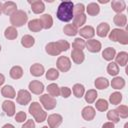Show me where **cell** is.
<instances>
[{
    "label": "cell",
    "instance_id": "cell-1",
    "mask_svg": "<svg viewBox=\"0 0 128 128\" xmlns=\"http://www.w3.org/2000/svg\"><path fill=\"white\" fill-rule=\"evenodd\" d=\"M73 8H74V4H73L72 1H62L59 4L57 12H56L57 18L60 21L69 22L74 17Z\"/></svg>",
    "mask_w": 128,
    "mask_h": 128
},
{
    "label": "cell",
    "instance_id": "cell-2",
    "mask_svg": "<svg viewBox=\"0 0 128 128\" xmlns=\"http://www.w3.org/2000/svg\"><path fill=\"white\" fill-rule=\"evenodd\" d=\"M28 110L29 113L34 117V119L38 123H41L47 119V112L42 109V106L38 102H32Z\"/></svg>",
    "mask_w": 128,
    "mask_h": 128
},
{
    "label": "cell",
    "instance_id": "cell-3",
    "mask_svg": "<svg viewBox=\"0 0 128 128\" xmlns=\"http://www.w3.org/2000/svg\"><path fill=\"white\" fill-rule=\"evenodd\" d=\"M109 39L113 42H119L120 44L127 45L128 44V34L127 31L122 30L120 28L112 29L111 32H109Z\"/></svg>",
    "mask_w": 128,
    "mask_h": 128
},
{
    "label": "cell",
    "instance_id": "cell-4",
    "mask_svg": "<svg viewBox=\"0 0 128 128\" xmlns=\"http://www.w3.org/2000/svg\"><path fill=\"white\" fill-rule=\"evenodd\" d=\"M28 16L23 10H17L13 15L10 16V22L13 27H21L27 23Z\"/></svg>",
    "mask_w": 128,
    "mask_h": 128
},
{
    "label": "cell",
    "instance_id": "cell-5",
    "mask_svg": "<svg viewBox=\"0 0 128 128\" xmlns=\"http://www.w3.org/2000/svg\"><path fill=\"white\" fill-rule=\"evenodd\" d=\"M39 100H40V103L44 107L45 110H52V109H54L56 107V104H57L56 99L54 97L50 96L49 94H43V95H41L40 98H39Z\"/></svg>",
    "mask_w": 128,
    "mask_h": 128
},
{
    "label": "cell",
    "instance_id": "cell-6",
    "mask_svg": "<svg viewBox=\"0 0 128 128\" xmlns=\"http://www.w3.org/2000/svg\"><path fill=\"white\" fill-rule=\"evenodd\" d=\"M57 69L61 72H67L71 68V61L66 56H59L56 62Z\"/></svg>",
    "mask_w": 128,
    "mask_h": 128
},
{
    "label": "cell",
    "instance_id": "cell-7",
    "mask_svg": "<svg viewBox=\"0 0 128 128\" xmlns=\"http://www.w3.org/2000/svg\"><path fill=\"white\" fill-rule=\"evenodd\" d=\"M31 101V94L28 90L21 89L18 91L17 96H16V102L20 105H27Z\"/></svg>",
    "mask_w": 128,
    "mask_h": 128
},
{
    "label": "cell",
    "instance_id": "cell-8",
    "mask_svg": "<svg viewBox=\"0 0 128 128\" xmlns=\"http://www.w3.org/2000/svg\"><path fill=\"white\" fill-rule=\"evenodd\" d=\"M63 121V118L60 114H51L47 118L49 128H58Z\"/></svg>",
    "mask_w": 128,
    "mask_h": 128
},
{
    "label": "cell",
    "instance_id": "cell-9",
    "mask_svg": "<svg viewBox=\"0 0 128 128\" xmlns=\"http://www.w3.org/2000/svg\"><path fill=\"white\" fill-rule=\"evenodd\" d=\"M29 90L33 93V94H36V95H40L43 93L44 91V85L42 82L38 81V80H33L29 83V86H28Z\"/></svg>",
    "mask_w": 128,
    "mask_h": 128
},
{
    "label": "cell",
    "instance_id": "cell-10",
    "mask_svg": "<svg viewBox=\"0 0 128 128\" xmlns=\"http://www.w3.org/2000/svg\"><path fill=\"white\" fill-rule=\"evenodd\" d=\"M16 11H17V5H16L15 2H13V1H6L5 3H3V6H2V13H4L5 15L11 16V15H13Z\"/></svg>",
    "mask_w": 128,
    "mask_h": 128
},
{
    "label": "cell",
    "instance_id": "cell-11",
    "mask_svg": "<svg viewBox=\"0 0 128 128\" xmlns=\"http://www.w3.org/2000/svg\"><path fill=\"white\" fill-rule=\"evenodd\" d=\"M2 109L5 112V114L9 117H12L15 115V103L10 100H5L2 103Z\"/></svg>",
    "mask_w": 128,
    "mask_h": 128
},
{
    "label": "cell",
    "instance_id": "cell-12",
    "mask_svg": "<svg viewBox=\"0 0 128 128\" xmlns=\"http://www.w3.org/2000/svg\"><path fill=\"white\" fill-rule=\"evenodd\" d=\"M85 47L88 49V51H90L92 53H98L101 50V48H102L101 47V43L98 40H95V39L87 40Z\"/></svg>",
    "mask_w": 128,
    "mask_h": 128
},
{
    "label": "cell",
    "instance_id": "cell-13",
    "mask_svg": "<svg viewBox=\"0 0 128 128\" xmlns=\"http://www.w3.org/2000/svg\"><path fill=\"white\" fill-rule=\"evenodd\" d=\"M81 115H82V117H83L84 120L91 121V120L94 119V117L96 115V111H95V109L92 106H86V107H84L82 109Z\"/></svg>",
    "mask_w": 128,
    "mask_h": 128
},
{
    "label": "cell",
    "instance_id": "cell-14",
    "mask_svg": "<svg viewBox=\"0 0 128 128\" xmlns=\"http://www.w3.org/2000/svg\"><path fill=\"white\" fill-rule=\"evenodd\" d=\"M78 33L80 34L81 37H83V38H85V39H92V37L95 35V29H94L92 26L87 25V26L82 27V28L78 31Z\"/></svg>",
    "mask_w": 128,
    "mask_h": 128
},
{
    "label": "cell",
    "instance_id": "cell-15",
    "mask_svg": "<svg viewBox=\"0 0 128 128\" xmlns=\"http://www.w3.org/2000/svg\"><path fill=\"white\" fill-rule=\"evenodd\" d=\"M45 51L51 55V56H58L61 53V50L59 49L56 42H50L45 46Z\"/></svg>",
    "mask_w": 128,
    "mask_h": 128
},
{
    "label": "cell",
    "instance_id": "cell-16",
    "mask_svg": "<svg viewBox=\"0 0 128 128\" xmlns=\"http://www.w3.org/2000/svg\"><path fill=\"white\" fill-rule=\"evenodd\" d=\"M109 31H110V26H109V24L106 23V22L100 23V24L97 26V29H96L97 35H98L99 37H101V38L106 37L107 34L109 33Z\"/></svg>",
    "mask_w": 128,
    "mask_h": 128
},
{
    "label": "cell",
    "instance_id": "cell-17",
    "mask_svg": "<svg viewBox=\"0 0 128 128\" xmlns=\"http://www.w3.org/2000/svg\"><path fill=\"white\" fill-rule=\"evenodd\" d=\"M71 58L72 61L76 64H81L84 59H85V55L83 53L82 50H78V49H73L71 52Z\"/></svg>",
    "mask_w": 128,
    "mask_h": 128
},
{
    "label": "cell",
    "instance_id": "cell-18",
    "mask_svg": "<svg viewBox=\"0 0 128 128\" xmlns=\"http://www.w3.org/2000/svg\"><path fill=\"white\" fill-rule=\"evenodd\" d=\"M31 4V10L35 14H40L43 13L45 10V5L41 0H35L32 2H29Z\"/></svg>",
    "mask_w": 128,
    "mask_h": 128
},
{
    "label": "cell",
    "instance_id": "cell-19",
    "mask_svg": "<svg viewBox=\"0 0 128 128\" xmlns=\"http://www.w3.org/2000/svg\"><path fill=\"white\" fill-rule=\"evenodd\" d=\"M1 94L3 97L9 98V99H14L16 97V91L11 85H5L1 89Z\"/></svg>",
    "mask_w": 128,
    "mask_h": 128
},
{
    "label": "cell",
    "instance_id": "cell-20",
    "mask_svg": "<svg viewBox=\"0 0 128 128\" xmlns=\"http://www.w3.org/2000/svg\"><path fill=\"white\" fill-rule=\"evenodd\" d=\"M40 22L42 24V28L44 29H50L53 25V18L50 14H43L40 16Z\"/></svg>",
    "mask_w": 128,
    "mask_h": 128
},
{
    "label": "cell",
    "instance_id": "cell-21",
    "mask_svg": "<svg viewBox=\"0 0 128 128\" xmlns=\"http://www.w3.org/2000/svg\"><path fill=\"white\" fill-rule=\"evenodd\" d=\"M111 7L114 12H116L117 14H121L126 9V4L122 0H114L111 2Z\"/></svg>",
    "mask_w": 128,
    "mask_h": 128
},
{
    "label": "cell",
    "instance_id": "cell-22",
    "mask_svg": "<svg viewBox=\"0 0 128 128\" xmlns=\"http://www.w3.org/2000/svg\"><path fill=\"white\" fill-rule=\"evenodd\" d=\"M115 63L119 66H126L127 62H128V53L125 51H121L119 52L117 55H115Z\"/></svg>",
    "mask_w": 128,
    "mask_h": 128
},
{
    "label": "cell",
    "instance_id": "cell-23",
    "mask_svg": "<svg viewBox=\"0 0 128 128\" xmlns=\"http://www.w3.org/2000/svg\"><path fill=\"white\" fill-rule=\"evenodd\" d=\"M45 70H44V66L42 64L39 63H35L30 67V73L31 75L35 76V77H40L44 74Z\"/></svg>",
    "mask_w": 128,
    "mask_h": 128
},
{
    "label": "cell",
    "instance_id": "cell-24",
    "mask_svg": "<svg viewBox=\"0 0 128 128\" xmlns=\"http://www.w3.org/2000/svg\"><path fill=\"white\" fill-rule=\"evenodd\" d=\"M111 86H112V88H114L116 90H121L125 86V80H124V78H122L120 76H115L112 79V81H111Z\"/></svg>",
    "mask_w": 128,
    "mask_h": 128
},
{
    "label": "cell",
    "instance_id": "cell-25",
    "mask_svg": "<svg viewBox=\"0 0 128 128\" xmlns=\"http://www.w3.org/2000/svg\"><path fill=\"white\" fill-rule=\"evenodd\" d=\"M28 29L32 32H39L43 28H42V24L39 19H33L28 22Z\"/></svg>",
    "mask_w": 128,
    "mask_h": 128
},
{
    "label": "cell",
    "instance_id": "cell-26",
    "mask_svg": "<svg viewBox=\"0 0 128 128\" xmlns=\"http://www.w3.org/2000/svg\"><path fill=\"white\" fill-rule=\"evenodd\" d=\"M4 36H5V38L8 39V40H14V39H16L17 36H18V31L16 30L15 27L9 26V27H7V28L5 29V31H4Z\"/></svg>",
    "mask_w": 128,
    "mask_h": 128
},
{
    "label": "cell",
    "instance_id": "cell-27",
    "mask_svg": "<svg viewBox=\"0 0 128 128\" xmlns=\"http://www.w3.org/2000/svg\"><path fill=\"white\" fill-rule=\"evenodd\" d=\"M86 11H87V14L88 15H90V16H96L100 12V7H99V5L97 3L92 2V3H89L87 5Z\"/></svg>",
    "mask_w": 128,
    "mask_h": 128
},
{
    "label": "cell",
    "instance_id": "cell-28",
    "mask_svg": "<svg viewBox=\"0 0 128 128\" xmlns=\"http://www.w3.org/2000/svg\"><path fill=\"white\" fill-rule=\"evenodd\" d=\"M113 22L116 26H119V27H125L126 24H127V17L126 15L124 14H116L113 18Z\"/></svg>",
    "mask_w": 128,
    "mask_h": 128
},
{
    "label": "cell",
    "instance_id": "cell-29",
    "mask_svg": "<svg viewBox=\"0 0 128 128\" xmlns=\"http://www.w3.org/2000/svg\"><path fill=\"white\" fill-rule=\"evenodd\" d=\"M9 74H10V77L12 79H15V80L20 79L23 76V69L20 66H13L10 69Z\"/></svg>",
    "mask_w": 128,
    "mask_h": 128
},
{
    "label": "cell",
    "instance_id": "cell-30",
    "mask_svg": "<svg viewBox=\"0 0 128 128\" xmlns=\"http://www.w3.org/2000/svg\"><path fill=\"white\" fill-rule=\"evenodd\" d=\"M115 55H116V51L114 48L112 47H107L104 49V51L102 52V57L107 60V61H111L115 58Z\"/></svg>",
    "mask_w": 128,
    "mask_h": 128
},
{
    "label": "cell",
    "instance_id": "cell-31",
    "mask_svg": "<svg viewBox=\"0 0 128 128\" xmlns=\"http://www.w3.org/2000/svg\"><path fill=\"white\" fill-rule=\"evenodd\" d=\"M94 85L97 89L103 90V89H106L109 86V81L105 77H98V78H96V80L94 82Z\"/></svg>",
    "mask_w": 128,
    "mask_h": 128
},
{
    "label": "cell",
    "instance_id": "cell-32",
    "mask_svg": "<svg viewBox=\"0 0 128 128\" xmlns=\"http://www.w3.org/2000/svg\"><path fill=\"white\" fill-rule=\"evenodd\" d=\"M47 92L52 97H57L60 95V88L56 83H51L47 86Z\"/></svg>",
    "mask_w": 128,
    "mask_h": 128
},
{
    "label": "cell",
    "instance_id": "cell-33",
    "mask_svg": "<svg viewBox=\"0 0 128 128\" xmlns=\"http://www.w3.org/2000/svg\"><path fill=\"white\" fill-rule=\"evenodd\" d=\"M72 91H73L74 96L77 97V98H81V97H83V95L85 94V88H84V86H83L82 84H80V83L74 84V86H73V88H72Z\"/></svg>",
    "mask_w": 128,
    "mask_h": 128
},
{
    "label": "cell",
    "instance_id": "cell-34",
    "mask_svg": "<svg viewBox=\"0 0 128 128\" xmlns=\"http://www.w3.org/2000/svg\"><path fill=\"white\" fill-rule=\"evenodd\" d=\"M97 91L95 90V89H90V90H88L86 93H85V96H84V98H85V101L88 103V104H92L93 102H95V100H96V98H97Z\"/></svg>",
    "mask_w": 128,
    "mask_h": 128
},
{
    "label": "cell",
    "instance_id": "cell-35",
    "mask_svg": "<svg viewBox=\"0 0 128 128\" xmlns=\"http://www.w3.org/2000/svg\"><path fill=\"white\" fill-rule=\"evenodd\" d=\"M86 22V15L85 14H80V15H75L73 17V25L76 28H79L81 26H83Z\"/></svg>",
    "mask_w": 128,
    "mask_h": 128
},
{
    "label": "cell",
    "instance_id": "cell-36",
    "mask_svg": "<svg viewBox=\"0 0 128 128\" xmlns=\"http://www.w3.org/2000/svg\"><path fill=\"white\" fill-rule=\"evenodd\" d=\"M21 44L22 46H24L25 48H30L35 44V39L34 37H32L31 35H24L21 39Z\"/></svg>",
    "mask_w": 128,
    "mask_h": 128
},
{
    "label": "cell",
    "instance_id": "cell-37",
    "mask_svg": "<svg viewBox=\"0 0 128 128\" xmlns=\"http://www.w3.org/2000/svg\"><path fill=\"white\" fill-rule=\"evenodd\" d=\"M63 31L67 36H75L78 34V29L73 24H66L63 28Z\"/></svg>",
    "mask_w": 128,
    "mask_h": 128
},
{
    "label": "cell",
    "instance_id": "cell-38",
    "mask_svg": "<svg viewBox=\"0 0 128 128\" xmlns=\"http://www.w3.org/2000/svg\"><path fill=\"white\" fill-rule=\"evenodd\" d=\"M107 73L110 76H117L119 73V66L115 62H110L107 65Z\"/></svg>",
    "mask_w": 128,
    "mask_h": 128
},
{
    "label": "cell",
    "instance_id": "cell-39",
    "mask_svg": "<svg viewBox=\"0 0 128 128\" xmlns=\"http://www.w3.org/2000/svg\"><path fill=\"white\" fill-rule=\"evenodd\" d=\"M108 106H109V104H108L107 100H105V99H98L96 101V104H95L96 109L98 111H101V112L106 111L108 109Z\"/></svg>",
    "mask_w": 128,
    "mask_h": 128
},
{
    "label": "cell",
    "instance_id": "cell-40",
    "mask_svg": "<svg viewBox=\"0 0 128 128\" xmlns=\"http://www.w3.org/2000/svg\"><path fill=\"white\" fill-rule=\"evenodd\" d=\"M109 101L113 105H118L122 101V94L120 92H113L109 97Z\"/></svg>",
    "mask_w": 128,
    "mask_h": 128
},
{
    "label": "cell",
    "instance_id": "cell-41",
    "mask_svg": "<svg viewBox=\"0 0 128 128\" xmlns=\"http://www.w3.org/2000/svg\"><path fill=\"white\" fill-rule=\"evenodd\" d=\"M107 118L112 123H118L119 120H120V117H119V115H118V113H117V111L115 109L109 110L107 112Z\"/></svg>",
    "mask_w": 128,
    "mask_h": 128
},
{
    "label": "cell",
    "instance_id": "cell-42",
    "mask_svg": "<svg viewBox=\"0 0 128 128\" xmlns=\"http://www.w3.org/2000/svg\"><path fill=\"white\" fill-rule=\"evenodd\" d=\"M59 77V71L55 68H50L48 69V71L46 72V79L47 80H56Z\"/></svg>",
    "mask_w": 128,
    "mask_h": 128
},
{
    "label": "cell",
    "instance_id": "cell-43",
    "mask_svg": "<svg viewBox=\"0 0 128 128\" xmlns=\"http://www.w3.org/2000/svg\"><path fill=\"white\" fill-rule=\"evenodd\" d=\"M85 45H86V42L82 38H75V40L72 43L73 49H78V50H82V51L85 48Z\"/></svg>",
    "mask_w": 128,
    "mask_h": 128
},
{
    "label": "cell",
    "instance_id": "cell-44",
    "mask_svg": "<svg viewBox=\"0 0 128 128\" xmlns=\"http://www.w3.org/2000/svg\"><path fill=\"white\" fill-rule=\"evenodd\" d=\"M115 110L117 111L119 117H121V118H127L128 117V107L126 105H119Z\"/></svg>",
    "mask_w": 128,
    "mask_h": 128
},
{
    "label": "cell",
    "instance_id": "cell-45",
    "mask_svg": "<svg viewBox=\"0 0 128 128\" xmlns=\"http://www.w3.org/2000/svg\"><path fill=\"white\" fill-rule=\"evenodd\" d=\"M84 10H85V7L82 3H77L74 5V8H73V14L74 16L75 15H80V14H84Z\"/></svg>",
    "mask_w": 128,
    "mask_h": 128
},
{
    "label": "cell",
    "instance_id": "cell-46",
    "mask_svg": "<svg viewBox=\"0 0 128 128\" xmlns=\"http://www.w3.org/2000/svg\"><path fill=\"white\" fill-rule=\"evenodd\" d=\"M56 43H57L59 49L61 50V52L67 51V50L70 48V44H69V42H67L66 40H58Z\"/></svg>",
    "mask_w": 128,
    "mask_h": 128
},
{
    "label": "cell",
    "instance_id": "cell-47",
    "mask_svg": "<svg viewBox=\"0 0 128 128\" xmlns=\"http://www.w3.org/2000/svg\"><path fill=\"white\" fill-rule=\"evenodd\" d=\"M71 93H72V91H71V89L69 87L65 86V87H61L60 88V94H61V96L63 98H68L71 95Z\"/></svg>",
    "mask_w": 128,
    "mask_h": 128
},
{
    "label": "cell",
    "instance_id": "cell-48",
    "mask_svg": "<svg viewBox=\"0 0 128 128\" xmlns=\"http://www.w3.org/2000/svg\"><path fill=\"white\" fill-rule=\"evenodd\" d=\"M15 120L18 122V123H22L26 120V113L23 112V111H20L18 112L16 115H15Z\"/></svg>",
    "mask_w": 128,
    "mask_h": 128
},
{
    "label": "cell",
    "instance_id": "cell-49",
    "mask_svg": "<svg viewBox=\"0 0 128 128\" xmlns=\"http://www.w3.org/2000/svg\"><path fill=\"white\" fill-rule=\"evenodd\" d=\"M21 128H35V123H34V121H33L32 119L27 120V121L22 125Z\"/></svg>",
    "mask_w": 128,
    "mask_h": 128
},
{
    "label": "cell",
    "instance_id": "cell-50",
    "mask_svg": "<svg viewBox=\"0 0 128 128\" xmlns=\"http://www.w3.org/2000/svg\"><path fill=\"white\" fill-rule=\"evenodd\" d=\"M102 128H115V126H114V123H112V122H106V123H104L103 125H102Z\"/></svg>",
    "mask_w": 128,
    "mask_h": 128
},
{
    "label": "cell",
    "instance_id": "cell-51",
    "mask_svg": "<svg viewBox=\"0 0 128 128\" xmlns=\"http://www.w3.org/2000/svg\"><path fill=\"white\" fill-rule=\"evenodd\" d=\"M4 82H5V77H4V75H3V74H1V73H0V86H1V85H3V84H4Z\"/></svg>",
    "mask_w": 128,
    "mask_h": 128
},
{
    "label": "cell",
    "instance_id": "cell-52",
    "mask_svg": "<svg viewBox=\"0 0 128 128\" xmlns=\"http://www.w3.org/2000/svg\"><path fill=\"white\" fill-rule=\"evenodd\" d=\"M2 128H15V127H14V125H12V124H10V123H7V124L3 125Z\"/></svg>",
    "mask_w": 128,
    "mask_h": 128
},
{
    "label": "cell",
    "instance_id": "cell-53",
    "mask_svg": "<svg viewBox=\"0 0 128 128\" xmlns=\"http://www.w3.org/2000/svg\"><path fill=\"white\" fill-rule=\"evenodd\" d=\"M2 6H3V4L0 2V15H1V13H2Z\"/></svg>",
    "mask_w": 128,
    "mask_h": 128
},
{
    "label": "cell",
    "instance_id": "cell-54",
    "mask_svg": "<svg viewBox=\"0 0 128 128\" xmlns=\"http://www.w3.org/2000/svg\"><path fill=\"white\" fill-rule=\"evenodd\" d=\"M127 127H128V123H126V124H125V126H124V128H127Z\"/></svg>",
    "mask_w": 128,
    "mask_h": 128
},
{
    "label": "cell",
    "instance_id": "cell-55",
    "mask_svg": "<svg viewBox=\"0 0 128 128\" xmlns=\"http://www.w3.org/2000/svg\"><path fill=\"white\" fill-rule=\"evenodd\" d=\"M41 128H48V126H43V127H41Z\"/></svg>",
    "mask_w": 128,
    "mask_h": 128
},
{
    "label": "cell",
    "instance_id": "cell-56",
    "mask_svg": "<svg viewBox=\"0 0 128 128\" xmlns=\"http://www.w3.org/2000/svg\"><path fill=\"white\" fill-rule=\"evenodd\" d=\"M0 51H1V45H0Z\"/></svg>",
    "mask_w": 128,
    "mask_h": 128
},
{
    "label": "cell",
    "instance_id": "cell-57",
    "mask_svg": "<svg viewBox=\"0 0 128 128\" xmlns=\"http://www.w3.org/2000/svg\"><path fill=\"white\" fill-rule=\"evenodd\" d=\"M83 128H85V127H83Z\"/></svg>",
    "mask_w": 128,
    "mask_h": 128
}]
</instances>
